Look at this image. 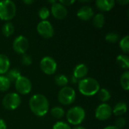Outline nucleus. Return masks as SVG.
<instances>
[{
  "instance_id": "nucleus-1",
  "label": "nucleus",
  "mask_w": 129,
  "mask_h": 129,
  "mask_svg": "<svg viewBox=\"0 0 129 129\" xmlns=\"http://www.w3.org/2000/svg\"><path fill=\"white\" fill-rule=\"evenodd\" d=\"M29 107L32 113L36 116H45L49 110V102L47 98L42 94L33 95L29 101Z\"/></svg>"
},
{
  "instance_id": "nucleus-2",
  "label": "nucleus",
  "mask_w": 129,
  "mask_h": 129,
  "mask_svg": "<svg viewBox=\"0 0 129 129\" xmlns=\"http://www.w3.org/2000/svg\"><path fill=\"white\" fill-rule=\"evenodd\" d=\"M78 88L82 94L90 97L95 95L101 88L98 80L94 78L85 77L79 81Z\"/></svg>"
},
{
  "instance_id": "nucleus-3",
  "label": "nucleus",
  "mask_w": 129,
  "mask_h": 129,
  "mask_svg": "<svg viewBox=\"0 0 129 129\" xmlns=\"http://www.w3.org/2000/svg\"><path fill=\"white\" fill-rule=\"evenodd\" d=\"M67 119L71 125L78 126L85 118V111L80 106H75L71 107L67 113Z\"/></svg>"
},
{
  "instance_id": "nucleus-4",
  "label": "nucleus",
  "mask_w": 129,
  "mask_h": 129,
  "mask_svg": "<svg viewBox=\"0 0 129 129\" xmlns=\"http://www.w3.org/2000/svg\"><path fill=\"white\" fill-rule=\"evenodd\" d=\"M17 8L15 3L11 0H4L0 2V19L9 21L16 14Z\"/></svg>"
},
{
  "instance_id": "nucleus-5",
  "label": "nucleus",
  "mask_w": 129,
  "mask_h": 129,
  "mask_svg": "<svg viewBox=\"0 0 129 129\" xmlns=\"http://www.w3.org/2000/svg\"><path fill=\"white\" fill-rule=\"evenodd\" d=\"M76 94L73 88L70 86L63 87L58 92L57 98L59 102L65 106L72 104L76 100Z\"/></svg>"
},
{
  "instance_id": "nucleus-6",
  "label": "nucleus",
  "mask_w": 129,
  "mask_h": 129,
  "mask_svg": "<svg viewBox=\"0 0 129 129\" xmlns=\"http://www.w3.org/2000/svg\"><path fill=\"white\" fill-rule=\"evenodd\" d=\"M21 103L20 95L15 92H10L6 94L2 99L3 107L8 110H14L19 107Z\"/></svg>"
},
{
  "instance_id": "nucleus-7",
  "label": "nucleus",
  "mask_w": 129,
  "mask_h": 129,
  "mask_svg": "<svg viewBox=\"0 0 129 129\" xmlns=\"http://www.w3.org/2000/svg\"><path fill=\"white\" fill-rule=\"evenodd\" d=\"M14 85L16 91L18 92L17 94H20L23 95L28 94L29 93H30L33 87L31 81L24 76H20L14 82Z\"/></svg>"
},
{
  "instance_id": "nucleus-8",
  "label": "nucleus",
  "mask_w": 129,
  "mask_h": 129,
  "mask_svg": "<svg viewBox=\"0 0 129 129\" xmlns=\"http://www.w3.org/2000/svg\"><path fill=\"white\" fill-rule=\"evenodd\" d=\"M40 68L45 74L53 75L57 71V64L56 60L53 57L46 56L41 60Z\"/></svg>"
},
{
  "instance_id": "nucleus-9",
  "label": "nucleus",
  "mask_w": 129,
  "mask_h": 129,
  "mask_svg": "<svg viewBox=\"0 0 129 129\" xmlns=\"http://www.w3.org/2000/svg\"><path fill=\"white\" fill-rule=\"evenodd\" d=\"M113 114V108L108 104L103 103L98 105L95 110L94 115L97 119L100 121H105L109 119Z\"/></svg>"
},
{
  "instance_id": "nucleus-10",
  "label": "nucleus",
  "mask_w": 129,
  "mask_h": 129,
  "mask_svg": "<svg viewBox=\"0 0 129 129\" xmlns=\"http://www.w3.org/2000/svg\"><path fill=\"white\" fill-rule=\"evenodd\" d=\"M36 29H37L38 33L41 36L45 39H50L53 37L54 33V27L52 24L51 23V22H49L47 20H41L38 23L36 26Z\"/></svg>"
},
{
  "instance_id": "nucleus-11",
  "label": "nucleus",
  "mask_w": 129,
  "mask_h": 129,
  "mask_svg": "<svg viewBox=\"0 0 129 129\" xmlns=\"http://www.w3.org/2000/svg\"><path fill=\"white\" fill-rule=\"evenodd\" d=\"M12 47L17 54H24L29 48V41L24 36H18L14 39Z\"/></svg>"
},
{
  "instance_id": "nucleus-12",
  "label": "nucleus",
  "mask_w": 129,
  "mask_h": 129,
  "mask_svg": "<svg viewBox=\"0 0 129 129\" xmlns=\"http://www.w3.org/2000/svg\"><path fill=\"white\" fill-rule=\"evenodd\" d=\"M51 12L54 18L57 20H63L67 15V8L60 4L59 2H56L53 5H51Z\"/></svg>"
},
{
  "instance_id": "nucleus-13",
  "label": "nucleus",
  "mask_w": 129,
  "mask_h": 129,
  "mask_svg": "<svg viewBox=\"0 0 129 129\" xmlns=\"http://www.w3.org/2000/svg\"><path fill=\"white\" fill-rule=\"evenodd\" d=\"M76 14L80 20L83 21H88L93 18L94 12L91 7L88 5H84L78 10Z\"/></svg>"
},
{
  "instance_id": "nucleus-14",
  "label": "nucleus",
  "mask_w": 129,
  "mask_h": 129,
  "mask_svg": "<svg viewBox=\"0 0 129 129\" xmlns=\"http://www.w3.org/2000/svg\"><path fill=\"white\" fill-rule=\"evenodd\" d=\"M88 73V68L85 63L77 64L73 70V76L76 79H82L86 77Z\"/></svg>"
},
{
  "instance_id": "nucleus-15",
  "label": "nucleus",
  "mask_w": 129,
  "mask_h": 129,
  "mask_svg": "<svg viewBox=\"0 0 129 129\" xmlns=\"http://www.w3.org/2000/svg\"><path fill=\"white\" fill-rule=\"evenodd\" d=\"M116 5L114 0H97L95 5L98 9L101 11H109L113 8Z\"/></svg>"
},
{
  "instance_id": "nucleus-16",
  "label": "nucleus",
  "mask_w": 129,
  "mask_h": 129,
  "mask_svg": "<svg viewBox=\"0 0 129 129\" xmlns=\"http://www.w3.org/2000/svg\"><path fill=\"white\" fill-rule=\"evenodd\" d=\"M10 60L5 54H0V75L5 74L10 68Z\"/></svg>"
},
{
  "instance_id": "nucleus-17",
  "label": "nucleus",
  "mask_w": 129,
  "mask_h": 129,
  "mask_svg": "<svg viewBox=\"0 0 129 129\" xmlns=\"http://www.w3.org/2000/svg\"><path fill=\"white\" fill-rule=\"evenodd\" d=\"M128 110V107L126 103L123 102V101H120L119 103H117L115 107L113 109V113L116 116H123L125 113H126Z\"/></svg>"
},
{
  "instance_id": "nucleus-18",
  "label": "nucleus",
  "mask_w": 129,
  "mask_h": 129,
  "mask_svg": "<svg viewBox=\"0 0 129 129\" xmlns=\"http://www.w3.org/2000/svg\"><path fill=\"white\" fill-rule=\"evenodd\" d=\"M105 16L104 14L102 13H98L97 14H95L93 17V25L96 27V28H102L104 24H105Z\"/></svg>"
},
{
  "instance_id": "nucleus-19",
  "label": "nucleus",
  "mask_w": 129,
  "mask_h": 129,
  "mask_svg": "<svg viewBox=\"0 0 129 129\" xmlns=\"http://www.w3.org/2000/svg\"><path fill=\"white\" fill-rule=\"evenodd\" d=\"M116 63L122 69L128 70L129 68V58L125 54H119L116 57Z\"/></svg>"
},
{
  "instance_id": "nucleus-20",
  "label": "nucleus",
  "mask_w": 129,
  "mask_h": 129,
  "mask_svg": "<svg viewBox=\"0 0 129 129\" xmlns=\"http://www.w3.org/2000/svg\"><path fill=\"white\" fill-rule=\"evenodd\" d=\"M14 32V26L12 23L8 21L4 25L2 26V33L5 37H9L11 36Z\"/></svg>"
},
{
  "instance_id": "nucleus-21",
  "label": "nucleus",
  "mask_w": 129,
  "mask_h": 129,
  "mask_svg": "<svg viewBox=\"0 0 129 129\" xmlns=\"http://www.w3.org/2000/svg\"><path fill=\"white\" fill-rule=\"evenodd\" d=\"M5 74H6L5 76L9 79V81L11 82H14L21 76L20 71L18 69H16V68L9 70Z\"/></svg>"
},
{
  "instance_id": "nucleus-22",
  "label": "nucleus",
  "mask_w": 129,
  "mask_h": 129,
  "mask_svg": "<svg viewBox=\"0 0 129 129\" xmlns=\"http://www.w3.org/2000/svg\"><path fill=\"white\" fill-rule=\"evenodd\" d=\"M97 94L98 99L103 103L107 102L111 98V94L107 88H100Z\"/></svg>"
},
{
  "instance_id": "nucleus-23",
  "label": "nucleus",
  "mask_w": 129,
  "mask_h": 129,
  "mask_svg": "<svg viewBox=\"0 0 129 129\" xmlns=\"http://www.w3.org/2000/svg\"><path fill=\"white\" fill-rule=\"evenodd\" d=\"M120 85L122 86V88L125 90L128 91L129 89V71L126 70L125 71L120 77Z\"/></svg>"
},
{
  "instance_id": "nucleus-24",
  "label": "nucleus",
  "mask_w": 129,
  "mask_h": 129,
  "mask_svg": "<svg viewBox=\"0 0 129 129\" xmlns=\"http://www.w3.org/2000/svg\"><path fill=\"white\" fill-rule=\"evenodd\" d=\"M11 82L4 75H0V91H6L11 87Z\"/></svg>"
},
{
  "instance_id": "nucleus-25",
  "label": "nucleus",
  "mask_w": 129,
  "mask_h": 129,
  "mask_svg": "<svg viewBox=\"0 0 129 129\" xmlns=\"http://www.w3.org/2000/svg\"><path fill=\"white\" fill-rule=\"evenodd\" d=\"M54 82H55L56 85H57L58 86H60V87L63 88V87L67 86V84L69 82V79L65 75L58 74V75H57L55 76Z\"/></svg>"
},
{
  "instance_id": "nucleus-26",
  "label": "nucleus",
  "mask_w": 129,
  "mask_h": 129,
  "mask_svg": "<svg viewBox=\"0 0 129 129\" xmlns=\"http://www.w3.org/2000/svg\"><path fill=\"white\" fill-rule=\"evenodd\" d=\"M51 114L55 119H61L65 115L63 109L60 107H54L51 110Z\"/></svg>"
},
{
  "instance_id": "nucleus-27",
  "label": "nucleus",
  "mask_w": 129,
  "mask_h": 129,
  "mask_svg": "<svg viewBox=\"0 0 129 129\" xmlns=\"http://www.w3.org/2000/svg\"><path fill=\"white\" fill-rule=\"evenodd\" d=\"M119 47L124 53H128L129 51V36L126 35L119 42Z\"/></svg>"
},
{
  "instance_id": "nucleus-28",
  "label": "nucleus",
  "mask_w": 129,
  "mask_h": 129,
  "mask_svg": "<svg viewBox=\"0 0 129 129\" xmlns=\"http://www.w3.org/2000/svg\"><path fill=\"white\" fill-rule=\"evenodd\" d=\"M119 35L118 33H113V32L108 33L105 36L106 41L110 43H116L119 40Z\"/></svg>"
},
{
  "instance_id": "nucleus-29",
  "label": "nucleus",
  "mask_w": 129,
  "mask_h": 129,
  "mask_svg": "<svg viewBox=\"0 0 129 129\" xmlns=\"http://www.w3.org/2000/svg\"><path fill=\"white\" fill-rule=\"evenodd\" d=\"M38 14L42 20H46L50 15V11L46 7H42L38 11Z\"/></svg>"
},
{
  "instance_id": "nucleus-30",
  "label": "nucleus",
  "mask_w": 129,
  "mask_h": 129,
  "mask_svg": "<svg viewBox=\"0 0 129 129\" xmlns=\"http://www.w3.org/2000/svg\"><path fill=\"white\" fill-rule=\"evenodd\" d=\"M52 129H72L70 125L65 122H63V121H59V122H57L54 125H53V128Z\"/></svg>"
},
{
  "instance_id": "nucleus-31",
  "label": "nucleus",
  "mask_w": 129,
  "mask_h": 129,
  "mask_svg": "<svg viewBox=\"0 0 129 129\" xmlns=\"http://www.w3.org/2000/svg\"><path fill=\"white\" fill-rule=\"evenodd\" d=\"M126 122H127L126 119H125V118H124V117L120 116V117H119V118L116 120L115 126H116L117 128L122 129L125 127V125H126Z\"/></svg>"
},
{
  "instance_id": "nucleus-32",
  "label": "nucleus",
  "mask_w": 129,
  "mask_h": 129,
  "mask_svg": "<svg viewBox=\"0 0 129 129\" xmlns=\"http://www.w3.org/2000/svg\"><path fill=\"white\" fill-rule=\"evenodd\" d=\"M32 62H33V60H32V57L28 55V54H23L22 57H21V63L24 66H29L32 64Z\"/></svg>"
},
{
  "instance_id": "nucleus-33",
  "label": "nucleus",
  "mask_w": 129,
  "mask_h": 129,
  "mask_svg": "<svg viewBox=\"0 0 129 129\" xmlns=\"http://www.w3.org/2000/svg\"><path fill=\"white\" fill-rule=\"evenodd\" d=\"M59 2L66 7V6H70L71 5L75 3V1H60Z\"/></svg>"
},
{
  "instance_id": "nucleus-34",
  "label": "nucleus",
  "mask_w": 129,
  "mask_h": 129,
  "mask_svg": "<svg viewBox=\"0 0 129 129\" xmlns=\"http://www.w3.org/2000/svg\"><path fill=\"white\" fill-rule=\"evenodd\" d=\"M0 129H7V125L2 119H0Z\"/></svg>"
},
{
  "instance_id": "nucleus-35",
  "label": "nucleus",
  "mask_w": 129,
  "mask_h": 129,
  "mask_svg": "<svg viewBox=\"0 0 129 129\" xmlns=\"http://www.w3.org/2000/svg\"><path fill=\"white\" fill-rule=\"evenodd\" d=\"M117 3L122 5H127L129 3V0H119L117 2Z\"/></svg>"
},
{
  "instance_id": "nucleus-36",
  "label": "nucleus",
  "mask_w": 129,
  "mask_h": 129,
  "mask_svg": "<svg viewBox=\"0 0 129 129\" xmlns=\"http://www.w3.org/2000/svg\"><path fill=\"white\" fill-rule=\"evenodd\" d=\"M33 2H34V1H33V0H24L23 1V3L26 5H31Z\"/></svg>"
},
{
  "instance_id": "nucleus-37",
  "label": "nucleus",
  "mask_w": 129,
  "mask_h": 129,
  "mask_svg": "<svg viewBox=\"0 0 129 129\" xmlns=\"http://www.w3.org/2000/svg\"><path fill=\"white\" fill-rule=\"evenodd\" d=\"M104 129H119V128H117L115 125H109V126L105 127Z\"/></svg>"
},
{
  "instance_id": "nucleus-38",
  "label": "nucleus",
  "mask_w": 129,
  "mask_h": 129,
  "mask_svg": "<svg viewBox=\"0 0 129 129\" xmlns=\"http://www.w3.org/2000/svg\"><path fill=\"white\" fill-rule=\"evenodd\" d=\"M72 129H86L85 127H83V126H80V125H78V126H76V127H74Z\"/></svg>"
},
{
  "instance_id": "nucleus-39",
  "label": "nucleus",
  "mask_w": 129,
  "mask_h": 129,
  "mask_svg": "<svg viewBox=\"0 0 129 129\" xmlns=\"http://www.w3.org/2000/svg\"><path fill=\"white\" fill-rule=\"evenodd\" d=\"M72 81H73V83H75V82H77L78 79H76L73 76H72Z\"/></svg>"
},
{
  "instance_id": "nucleus-40",
  "label": "nucleus",
  "mask_w": 129,
  "mask_h": 129,
  "mask_svg": "<svg viewBox=\"0 0 129 129\" xmlns=\"http://www.w3.org/2000/svg\"><path fill=\"white\" fill-rule=\"evenodd\" d=\"M56 2V1H48V3H50V4H51V5H53L54 3H55Z\"/></svg>"
}]
</instances>
